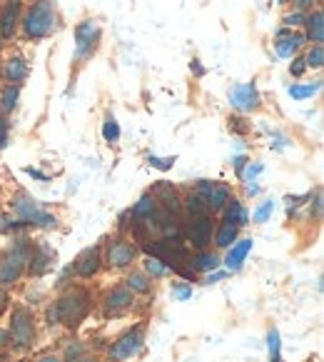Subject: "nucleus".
<instances>
[{"instance_id": "f257e3e1", "label": "nucleus", "mask_w": 324, "mask_h": 362, "mask_svg": "<svg viewBox=\"0 0 324 362\" xmlns=\"http://www.w3.org/2000/svg\"><path fill=\"white\" fill-rule=\"evenodd\" d=\"M60 30V13L55 0H32L20 18V35L28 43L53 37Z\"/></svg>"}, {"instance_id": "f03ea898", "label": "nucleus", "mask_w": 324, "mask_h": 362, "mask_svg": "<svg viewBox=\"0 0 324 362\" xmlns=\"http://www.w3.org/2000/svg\"><path fill=\"white\" fill-rule=\"evenodd\" d=\"M90 293L83 288H70L68 293L63 295V298L55 303V308H58V317L63 325L68 327H78L80 322H83V317L88 315V310H90Z\"/></svg>"}, {"instance_id": "7ed1b4c3", "label": "nucleus", "mask_w": 324, "mask_h": 362, "mask_svg": "<svg viewBox=\"0 0 324 362\" xmlns=\"http://www.w3.org/2000/svg\"><path fill=\"white\" fill-rule=\"evenodd\" d=\"M102 40V30L97 25L95 18H85L75 25V60L78 63H85L92 55L97 53Z\"/></svg>"}, {"instance_id": "20e7f679", "label": "nucleus", "mask_w": 324, "mask_h": 362, "mask_svg": "<svg viewBox=\"0 0 324 362\" xmlns=\"http://www.w3.org/2000/svg\"><path fill=\"white\" fill-rule=\"evenodd\" d=\"M11 208L23 225H40V228H50V225H55L53 215L45 213V210L37 205V200H32V197L25 195V192H18L16 197H11Z\"/></svg>"}, {"instance_id": "39448f33", "label": "nucleus", "mask_w": 324, "mask_h": 362, "mask_svg": "<svg viewBox=\"0 0 324 362\" xmlns=\"http://www.w3.org/2000/svg\"><path fill=\"white\" fill-rule=\"evenodd\" d=\"M227 100L232 105V110H237L239 115H252L262 107V95L255 80L250 83H237L227 90Z\"/></svg>"}, {"instance_id": "423d86ee", "label": "nucleus", "mask_w": 324, "mask_h": 362, "mask_svg": "<svg viewBox=\"0 0 324 362\" xmlns=\"http://www.w3.org/2000/svg\"><path fill=\"white\" fill-rule=\"evenodd\" d=\"M11 337L18 350H28L35 342V317L28 308H16L11 315Z\"/></svg>"}, {"instance_id": "0eeeda50", "label": "nucleus", "mask_w": 324, "mask_h": 362, "mask_svg": "<svg viewBox=\"0 0 324 362\" xmlns=\"http://www.w3.org/2000/svg\"><path fill=\"white\" fill-rule=\"evenodd\" d=\"M28 262V245L25 240H20V245L13 247L11 252L0 257V285H13L20 280V275L25 272Z\"/></svg>"}, {"instance_id": "6e6552de", "label": "nucleus", "mask_w": 324, "mask_h": 362, "mask_svg": "<svg viewBox=\"0 0 324 362\" xmlns=\"http://www.w3.org/2000/svg\"><path fill=\"white\" fill-rule=\"evenodd\" d=\"M197 195L202 197V203L208 210H224V205L232 200V190H229L227 182H212V180H200L197 182Z\"/></svg>"}, {"instance_id": "1a4fd4ad", "label": "nucleus", "mask_w": 324, "mask_h": 362, "mask_svg": "<svg viewBox=\"0 0 324 362\" xmlns=\"http://www.w3.org/2000/svg\"><path fill=\"white\" fill-rule=\"evenodd\" d=\"M23 11H25V0H6L3 3V8H0V37H3V43L18 35Z\"/></svg>"}, {"instance_id": "9d476101", "label": "nucleus", "mask_w": 324, "mask_h": 362, "mask_svg": "<svg viewBox=\"0 0 324 362\" xmlns=\"http://www.w3.org/2000/svg\"><path fill=\"white\" fill-rule=\"evenodd\" d=\"M307 45V37H304L302 30H289V28H280L275 33V50L280 58L289 60L294 55H299Z\"/></svg>"}, {"instance_id": "9b49d317", "label": "nucleus", "mask_w": 324, "mask_h": 362, "mask_svg": "<svg viewBox=\"0 0 324 362\" xmlns=\"http://www.w3.org/2000/svg\"><path fill=\"white\" fill-rule=\"evenodd\" d=\"M145 342V327L138 325L135 330H128L125 335H120L110 347V357L112 360H130L133 355H138L140 347Z\"/></svg>"}, {"instance_id": "f8f14e48", "label": "nucleus", "mask_w": 324, "mask_h": 362, "mask_svg": "<svg viewBox=\"0 0 324 362\" xmlns=\"http://www.w3.org/2000/svg\"><path fill=\"white\" fill-rule=\"evenodd\" d=\"M135 257H138V247L130 240L117 238L107 243V265L115 267V270H123V267L133 265Z\"/></svg>"}, {"instance_id": "ddd939ff", "label": "nucleus", "mask_w": 324, "mask_h": 362, "mask_svg": "<svg viewBox=\"0 0 324 362\" xmlns=\"http://www.w3.org/2000/svg\"><path fill=\"white\" fill-rule=\"evenodd\" d=\"M187 238H190L192 247L197 250H208L210 243H212V218L208 213L205 215H195L187 230Z\"/></svg>"}, {"instance_id": "4468645a", "label": "nucleus", "mask_w": 324, "mask_h": 362, "mask_svg": "<svg viewBox=\"0 0 324 362\" xmlns=\"http://www.w3.org/2000/svg\"><path fill=\"white\" fill-rule=\"evenodd\" d=\"M102 267V257H100V247H88V250H83L78 255V260H75V272H78L80 277H92L97 275Z\"/></svg>"}, {"instance_id": "2eb2a0df", "label": "nucleus", "mask_w": 324, "mask_h": 362, "mask_svg": "<svg viewBox=\"0 0 324 362\" xmlns=\"http://www.w3.org/2000/svg\"><path fill=\"white\" fill-rule=\"evenodd\" d=\"M105 313L107 315H117V313H123V310H128V308H133V303H135V293L133 290H128V288H115V290H110V293L105 295Z\"/></svg>"}, {"instance_id": "dca6fc26", "label": "nucleus", "mask_w": 324, "mask_h": 362, "mask_svg": "<svg viewBox=\"0 0 324 362\" xmlns=\"http://www.w3.org/2000/svg\"><path fill=\"white\" fill-rule=\"evenodd\" d=\"M252 250V240L245 238V240H234L232 245L227 247V255H224V265H227L229 272H237L239 267L245 265L247 255Z\"/></svg>"}, {"instance_id": "f3484780", "label": "nucleus", "mask_w": 324, "mask_h": 362, "mask_svg": "<svg viewBox=\"0 0 324 362\" xmlns=\"http://www.w3.org/2000/svg\"><path fill=\"white\" fill-rule=\"evenodd\" d=\"M302 33L304 37H307V43H322L324 40V13L322 8H317V11L307 13L304 16V25H302Z\"/></svg>"}, {"instance_id": "a211bd4d", "label": "nucleus", "mask_w": 324, "mask_h": 362, "mask_svg": "<svg viewBox=\"0 0 324 362\" xmlns=\"http://www.w3.org/2000/svg\"><path fill=\"white\" fill-rule=\"evenodd\" d=\"M28 73H30V68H28L23 55H11V58H6V63H3V78H6V83L20 86L23 80L28 78Z\"/></svg>"}, {"instance_id": "6ab92c4d", "label": "nucleus", "mask_w": 324, "mask_h": 362, "mask_svg": "<svg viewBox=\"0 0 324 362\" xmlns=\"http://www.w3.org/2000/svg\"><path fill=\"white\" fill-rule=\"evenodd\" d=\"M53 260H55V252L50 250L48 245H37L35 250L30 252L28 262H30V272L32 275H43L53 267Z\"/></svg>"}, {"instance_id": "aec40b11", "label": "nucleus", "mask_w": 324, "mask_h": 362, "mask_svg": "<svg viewBox=\"0 0 324 362\" xmlns=\"http://www.w3.org/2000/svg\"><path fill=\"white\" fill-rule=\"evenodd\" d=\"M319 90H322V80H312V83H292V86L287 88L292 100H309V98H314Z\"/></svg>"}, {"instance_id": "412c9836", "label": "nucleus", "mask_w": 324, "mask_h": 362, "mask_svg": "<svg viewBox=\"0 0 324 362\" xmlns=\"http://www.w3.org/2000/svg\"><path fill=\"white\" fill-rule=\"evenodd\" d=\"M190 267L195 272H212L220 267V257L210 250H200L195 257H190Z\"/></svg>"}, {"instance_id": "4be33fe9", "label": "nucleus", "mask_w": 324, "mask_h": 362, "mask_svg": "<svg viewBox=\"0 0 324 362\" xmlns=\"http://www.w3.org/2000/svg\"><path fill=\"white\" fill-rule=\"evenodd\" d=\"M18 98H20V86L6 83V88L0 90V112H3V115H11L18 107Z\"/></svg>"}, {"instance_id": "5701e85b", "label": "nucleus", "mask_w": 324, "mask_h": 362, "mask_svg": "<svg viewBox=\"0 0 324 362\" xmlns=\"http://www.w3.org/2000/svg\"><path fill=\"white\" fill-rule=\"evenodd\" d=\"M155 213H157V200H155L152 192H148V195L140 197L138 205L130 210V215H133L135 220H150Z\"/></svg>"}, {"instance_id": "b1692460", "label": "nucleus", "mask_w": 324, "mask_h": 362, "mask_svg": "<svg viewBox=\"0 0 324 362\" xmlns=\"http://www.w3.org/2000/svg\"><path fill=\"white\" fill-rule=\"evenodd\" d=\"M239 235V228L234 223H229V220H222V225L217 228V233H215V245L222 247V250H227L229 245H232L234 240H237Z\"/></svg>"}, {"instance_id": "393cba45", "label": "nucleus", "mask_w": 324, "mask_h": 362, "mask_svg": "<svg viewBox=\"0 0 324 362\" xmlns=\"http://www.w3.org/2000/svg\"><path fill=\"white\" fill-rule=\"evenodd\" d=\"M224 220H229V223H234L237 228H245L247 223H250V215H247L245 205L239 203V200H229L227 205H224Z\"/></svg>"}, {"instance_id": "a878e982", "label": "nucleus", "mask_w": 324, "mask_h": 362, "mask_svg": "<svg viewBox=\"0 0 324 362\" xmlns=\"http://www.w3.org/2000/svg\"><path fill=\"white\" fill-rule=\"evenodd\" d=\"M102 140L107 145H115L120 140V123L112 112H105V120H102Z\"/></svg>"}, {"instance_id": "bb28decb", "label": "nucleus", "mask_w": 324, "mask_h": 362, "mask_svg": "<svg viewBox=\"0 0 324 362\" xmlns=\"http://www.w3.org/2000/svg\"><path fill=\"white\" fill-rule=\"evenodd\" d=\"M302 58H304V65H307V70H322V65H324V45L322 43L309 45L307 53H304Z\"/></svg>"}, {"instance_id": "cd10ccee", "label": "nucleus", "mask_w": 324, "mask_h": 362, "mask_svg": "<svg viewBox=\"0 0 324 362\" xmlns=\"http://www.w3.org/2000/svg\"><path fill=\"white\" fill-rule=\"evenodd\" d=\"M125 283H128L125 288L133 290V293H140V295H148L150 290H152V285H150V277L145 275V272H133Z\"/></svg>"}, {"instance_id": "c85d7f7f", "label": "nucleus", "mask_w": 324, "mask_h": 362, "mask_svg": "<svg viewBox=\"0 0 324 362\" xmlns=\"http://www.w3.org/2000/svg\"><path fill=\"white\" fill-rule=\"evenodd\" d=\"M167 272H170V267L160 260V257L150 255L148 260H145V275L148 277H162V275H167Z\"/></svg>"}, {"instance_id": "c756f323", "label": "nucleus", "mask_w": 324, "mask_h": 362, "mask_svg": "<svg viewBox=\"0 0 324 362\" xmlns=\"http://www.w3.org/2000/svg\"><path fill=\"white\" fill-rule=\"evenodd\" d=\"M185 208H187V213L195 218V215H205L208 213V208H205V203H202V197L197 195V192H190V195L185 197Z\"/></svg>"}, {"instance_id": "7c9ffc66", "label": "nucleus", "mask_w": 324, "mask_h": 362, "mask_svg": "<svg viewBox=\"0 0 324 362\" xmlns=\"http://www.w3.org/2000/svg\"><path fill=\"white\" fill-rule=\"evenodd\" d=\"M229 130H232V133H237V135H247L252 130V123H247V117L245 115H229Z\"/></svg>"}, {"instance_id": "2f4dec72", "label": "nucleus", "mask_w": 324, "mask_h": 362, "mask_svg": "<svg viewBox=\"0 0 324 362\" xmlns=\"http://www.w3.org/2000/svg\"><path fill=\"white\" fill-rule=\"evenodd\" d=\"M275 213V200H265V203L260 205V208L255 210V215H252V220H255L257 225L267 223L270 220V215Z\"/></svg>"}, {"instance_id": "473e14b6", "label": "nucleus", "mask_w": 324, "mask_h": 362, "mask_svg": "<svg viewBox=\"0 0 324 362\" xmlns=\"http://www.w3.org/2000/svg\"><path fill=\"white\" fill-rule=\"evenodd\" d=\"M267 342H270V362H282V352H280V332L272 327L270 335H267Z\"/></svg>"}, {"instance_id": "72a5a7b5", "label": "nucleus", "mask_w": 324, "mask_h": 362, "mask_svg": "<svg viewBox=\"0 0 324 362\" xmlns=\"http://www.w3.org/2000/svg\"><path fill=\"white\" fill-rule=\"evenodd\" d=\"M262 170H265V163H260V160H255V163H252V160H250V163H247V168L242 170V175H239V177H242L245 182H255V177L260 175Z\"/></svg>"}, {"instance_id": "f704fd0d", "label": "nucleus", "mask_w": 324, "mask_h": 362, "mask_svg": "<svg viewBox=\"0 0 324 362\" xmlns=\"http://www.w3.org/2000/svg\"><path fill=\"white\" fill-rule=\"evenodd\" d=\"M302 25H304V16H302V13H297V11L287 13V16L282 18V28H289V30H297V28H302Z\"/></svg>"}, {"instance_id": "c9c22d12", "label": "nucleus", "mask_w": 324, "mask_h": 362, "mask_svg": "<svg viewBox=\"0 0 324 362\" xmlns=\"http://www.w3.org/2000/svg\"><path fill=\"white\" fill-rule=\"evenodd\" d=\"M289 6H292V11H297V13H302V16H307V13L317 11V8H319V0H292Z\"/></svg>"}, {"instance_id": "e433bc0d", "label": "nucleus", "mask_w": 324, "mask_h": 362, "mask_svg": "<svg viewBox=\"0 0 324 362\" xmlns=\"http://www.w3.org/2000/svg\"><path fill=\"white\" fill-rule=\"evenodd\" d=\"M148 163L152 168H157V170L167 173V170H172V165H175V158H157V155H148Z\"/></svg>"}, {"instance_id": "4c0bfd02", "label": "nucleus", "mask_w": 324, "mask_h": 362, "mask_svg": "<svg viewBox=\"0 0 324 362\" xmlns=\"http://www.w3.org/2000/svg\"><path fill=\"white\" fill-rule=\"evenodd\" d=\"M292 63H289V75L292 78H302L304 73H307V65H304V58L302 55H294V58H289Z\"/></svg>"}, {"instance_id": "58836bf2", "label": "nucleus", "mask_w": 324, "mask_h": 362, "mask_svg": "<svg viewBox=\"0 0 324 362\" xmlns=\"http://www.w3.org/2000/svg\"><path fill=\"white\" fill-rule=\"evenodd\" d=\"M8 140H11V123L8 117H0V150L8 148Z\"/></svg>"}, {"instance_id": "ea45409f", "label": "nucleus", "mask_w": 324, "mask_h": 362, "mask_svg": "<svg viewBox=\"0 0 324 362\" xmlns=\"http://www.w3.org/2000/svg\"><path fill=\"white\" fill-rule=\"evenodd\" d=\"M83 352H85V347H83V345H70L68 350H65V360H68V362L80 360V357H83Z\"/></svg>"}, {"instance_id": "a19ab883", "label": "nucleus", "mask_w": 324, "mask_h": 362, "mask_svg": "<svg viewBox=\"0 0 324 362\" xmlns=\"http://www.w3.org/2000/svg\"><path fill=\"white\" fill-rule=\"evenodd\" d=\"M190 73L195 75V78H205V75H208V68L202 65V60H200V58H192V63H190Z\"/></svg>"}, {"instance_id": "79ce46f5", "label": "nucleus", "mask_w": 324, "mask_h": 362, "mask_svg": "<svg viewBox=\"0 0 324 362\" xmlns=\"http://www.w3.org/2000/svg\"><path fill=\"white\" fill-rule=\"evenodd\" d=\"M175 298H177V300L192 298V288H190V285H175Z\"/></svg>"}, {"instance_id": "37998d69", "label": "nucleus", "mask_w": 324, "mask_h": 362, "mask_svg": "<svg viewBox=\"0 0 324 362\" xmlns=\"http://www.w3.org/2000/svg\"><path fill=\"white\" fill-rule=\"evenodd\" d=\"M232 163H234V173H237V175H242V170H245V168H247V163H250V158H245V155H237V158H234Z\"/></svg>"}, {"instance_id": "c03bdc74", "label": "nucleus", "mask_w": 324, "mask_h": 362, "mask_svg": "<svg viewBox=\"0 0 324 362\" xmlns=\"http://www.w3.org/2000/svg\"><path fill=\"white\" fill-rule=\"evenodd\" d=\"M8 345H13V337L8 330H0V350H6Z\"/></svg>"}, {"instance_id": "a18cd8bd", "label": "nucleus", "mask_w": 324, "mask_h": 362, "mask_svg": "<svg viewBox=\"0 0 324 362\" xmlns=\"http://www.w3.org/2000/svg\"><path fill=\"white\" fill-rule=\"evenodd\" d=\"M25 173H28V175H32V177H37V180H48V177H45L40 170H35V168H25Z\"/></svg>"}, {"instance_id": "49530a36", "label": "nucleus", "mask_w": 324, "mask_h": 362, "mask_svg": "<svg viewBox=\"0 0 324 362\" xmlns=\"http://www.w3.org/2000/svg\"><path fill=\"white\" fill-rule=\"evenodd\" d=\"M6 308H8V293H3V290H0V315L6 313Z\"/></svg>"}, {"instance_id": "de8ad7c7", "label": "nucleus", "mask_w": 324, "mask_h": 362, "mask_svg": "<svg viewBox=\"0 0 324 362\" xmlns=\"http://www.w3.org/2000/svg\"><path fill=\"white\" fill-rule=\"evenodd\" d=\"M37 362H60V360H58L55 355H45V357H40Z\"/></svg>"}, {"instance_id": "09e8293b", "label": "nucleus", "mask_w": 324, "mask_h": 362, "mask_svg": "<svg viewBox=\"0 0 324 362\" xmlns=\"http://www.w3.org/2000/svg\"><path fill=\"white\" fill-rule=\"evenodd\" d=\"M75 362H97V357H80V360H75Z\"/></svg>"}, {"instance_id": "8fccbe9b", "label": "nucleus", "mask_w": 324, "mask_h": 362, "mask_svg": "<svg viewBox=\"0 0 324 362\" xmlns=\"http://www.w3.org/2000/svg\"><path fill=\"white\" fill-rule=\"evenodd\" d=\"M289 3H292V0H277V6H282V8H287Z\"/></svg>"}, {"instance_id": "3c124183", "label": "nucleus", "mask_w": 324, "mask_h": 362, "mask_svg": "<svg viewBox=\"0 0 324 362\" xmlns=\"http://www.w3.org/2000/svg\"><path fill=\"white\" fill-rule=\"evenodd\" d=\"M0 50H3V37H0Z\"/></svg>"}]
</instances>
